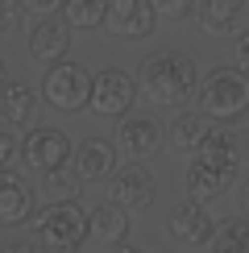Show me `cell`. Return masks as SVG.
Listing matches in <instances>:
<instances>
[{
    "label": "cell",
    "mask_w": 249,
    "mask_h": 253,
    "mask_svg": "<svg viewBox=\"0 0 249 253\" xmlns=\"http://www.w3.org/2000/svg\"><path fill=\"white\" fill-rule=\"evenodd\" d=\"M166 237L174 241L179 249H200V245H212L216 237V220L212 212L200 204V199H179V204L166 212Z\"/></svg>",
    "instance_id": "ba28073f"
},
{
    "label": "cell",
    "mask_w": 249,
    "mask_h": 253,
    "mask_svg": "<svg viewBox=\"0 0 249 253\" xmlns=\"http://www.w3.org/2000/svg\"><path fill=\"white\" fill-rule=\"evenodd\" d=\"M129 237V212L117 208L112 199H104L87 212V245H100V249H112Z\"/></svg>",
    "instance_id": "5bb4252c"
},
{
    "label": "cell",
    "mask_w": 249,
    "mask_h": 253,
    "mask_svg": "<svg viewBox=\"0 0 249 253\" xmlns=\"http://www.w3.org/2000/svg\"><path fill=\"white\" fill-rule=\"evenodd\" d=\"M241 166H245V141H241V133H237L233 125L212 129V137L200 145L191 170H187V195L200 199V204L220 199L228 187H233V178L241 174Z\"/></svg>",
    "instance_id": "6da1fadb"
},
{
    "label": "cell",
    "mask_w": 249,
    "mask_h": 253,
    "mask_svg": "<svg viewBox=\"0 0 249 253\" xmlns=\"http://www.w3.org/2000/svg\"><path fill=\"white\" fill-rule=\"evenodd\" d=\"M212 253H249V216H233L216 224Z\"/></svg>",
    "instance_id": "ffe728a7"
},
{
    "label": "cell",
    "mask_w": 249,
    "mask_h": 253,
    "mask_svg": "<svg viewBox=\"0 0 249 253\" xmlns=\"http://www.w3.org/2000/svg\"><path fill=\"white\" fill-rule=\"evenodd\" d=\"M137 87L141 96L158 108H174L183 104L191 91H200V71H195L191 54L179 50H154L137 62Z\"/></svg>",
    "instance_id": "7a4b0ae2"
},
{
    "label": "cell",
    "mask_w": 249,
    "mask_h": 253,
    "mask_svg": "<svg viewBox=\"0 0 249 253\" xmlns=\"http://www.w3.org/2000/svg\"><path fill=\"white\" fill-rule=\"evenodd\" d=\"M195 100H200V112H208L212 121L233 125L249 112V75L237 67H212L200 79Z\"/></svg>",
    "instance_id": "3957f363"
},
{
    "label": "cell",
    "mask_w": 249,
    "mask_h": 253,
    "mask_svg": "<svg viewBox=\"0 0 249 253\" xmlns=\"http://www.w3.org/2000/svg\"><path fill=\"white\" fill-rule=\"evenodd\" d=\"M154 25H158V13H154L150 0H108V34L117 38H150Z\"/></svg>",
    "instance_id": "7c38bea8"
},
{
    "label": "cell",
    "mask_w": 249,
    "mask_h": 253,
    "mask_svg": "<svg viewBox=\"0 0 249 253\" xmlns=\"http://www.w3.org/2000/svg\"><path fill=\"white\" fill-rule=\"evenodd\" d=\"M71 50V25L62 17H38V25L29 29V58L50 67V62H62Z\"/></svg>",
    "instance_id": "4fadbf2b"
},
{
    "label": "cell",
    "mask_w": 249,
    "mask_h": 253,
    "mask_svg": "<svg viewBox=\"0 0 249 253\" xmlns=\"http://www.w3.org/2000/svg\"><path fill=\"white\" fill-rule=\"evenodd\" d=\"M237 208H241V216H249V174L237 183Z\"/></svg>",
    "instance_id": "4316f807"
},
{
    "label": "cell",
    "mask_w": 249,
    "mask_h": 253,
    "mask_svg": "<svg viewBox=\"0 0 249 253\" xmlns=\"http://www.w3.org/2000/svg\"><path fill=\"white\" fill-rule=\"evenodd\" d=\"M34 241L50 253H75L83 241H87V216L75 199H58V204H46L34 216Z\"/></svg>",
    "instance_id": "277c9868"
},
{
    "label": "cell",
    "mask_w": 249,
    "mask_h": 253,
    "mask_svg": "<svg viewBox=\"0 0 249 253\" xmlns=\"http://www.w3.org/2000/svg\"><path fill=\"white\" fill-rule=\"evenodd\" d=\"M208 137H212V117L208 112H179L166 129V141L174 145V154H200Z\"/></svg>",
    "instance_id": "e0dca14e"
},
{
    "label": "cell",
    "mask_w": 249,
    "mask_h": 253,
    "mask_svg": "<svg viewBox=\"0 0 249 253\" xmlns=\"http://www.w3.org/2000/svg\"><path fill=\"white\" fill-rule=\"evenodd\" d=\"M108 199L124 212H145V208L158 199V183L150 178V170L137 162L129 166H117V170L108 174Z\"/></svg>",
    "instance_id": "9c48e42d"
},
{
    "label": "cell",
    "mask_w": 249,
    "mask_h": 253,
    "mask_svg": "<svg viewBox=\"0 0 249 253\" xmlns=\"http://www.w3.org/2000/svg\"><path fill=\"white\" fill-rule=\"evenodd\" d=\"M117 170V150H112L108 137H83L75 150V174L83 183H96V178H108Z\"/></svg>",
    "instance_id": "2e32d148"
},
{
    "label": "cell",
    "mask_w": 249,
    "mask_h": 253,
    "mask_svg": "<svg viewBox=\"0 0 249 253\" xmlns=\"http://www.w3.org/2000/svg\"><path fill=\"white\" fill-rule=\"evenodd\" d=\"M91 71L83 62H50L42 67V83H38V96L58 112H83V104H91Z\"/></svg>",
    "instance_id": "5b68a950"
},
{
    "label": "cell",
    "mask_w": 249,
    "mask_h": 253,
    "mask_svg": "<svg viewBox=\"0 0 249 253\" xmlns=\"http://www.w3.org/2000/svg\"><path fill=\"white\" fill-rule=\"evenodd\" d=\"M58 17L67 21L71 29L91 34V29H104V25H108V0H67Z\"/></svg>",
    "instance_id": "d6986e66"
},
{
    "label": "cell",
    "mask_w": 249,
    "mask_h": 253,
    "mask_svg": "<svg viewBox=\"0 0 249 253\" xmlns=\"http://www.w3.org/2000/svg\"><path fill=\"white\" fill-rule=\"evenodd\" d=\"M195 21L208 38H237L249 25V0H200Z\"/></svg>",
    "instance_id": "30bf717a"
},
{
    "label": "cell",
    "mask_w": 249,
    "mask_h": 253,
    "mask_svg": "<svg viewBox=\"0 0 249 253\" xmlns=\"http://www.w3.org/2000/svg\"><path fill=\"white\" fill-rule=\"evenodd\" d=\"M17 158H21V141L8 133V125H4V121H0V170H8Z\"/></svg>",
    "instance_id": "603a6c76"
},
{
    "label": "cell",
    "mask_w": 249,
    "mask_h": 253,
    "mask_svg": "<svg viewBox=\"0 0 249 253\" xmlns=\"http://www.w3.org/2000/svg\"><path fill=\"white\" fill-rule=\"evenodd\" d=\"M154 13L158 17H170V21H187L195 17V8H200V0H150Z\"/></svg>",
    "instance_id": "7402d4cb"
},
{
    "label": "cell",
    "mask_w": 249,
    "mask_h": 253,
    "mask_svg": "<svg viewBox=\"0 0 249 253\" xmlns=\"http://www.w3.org/2000/svg\"><path fill=\"white\" fill-rule=\"evenodd\" d=\"M34 100H38V91L29 87V83L8 79L4 91H0V121L13 125V129H25V125L34 121Z\"/></svg>",
    "instance_id": "ac0fdd59"
},
{
    "label": "cell",
    "mask_w": 249,
    "mask_h": 253,
    "mask_svg": "<svg viewBox=\"0 0 249 253\" xmlns=\"http://www.w3.org/2000/svg\"><path fill=\"white\" fill-rule=\"evenodd\" d=\"M117 145L133 158V162L150 158V154L162 145L158 121H154V117H121V125H117Z\"/></svg>",
    "instance_id": "9a60e30c"
},
{
    "label": "cell",
    "mask_w": 249,
    "mask_h": 253,
    "mask_svg": "<svg viewBox=\"0 0 249 253\" xmlns=\"http://www.w3.org/2000/svg\"><path fill=\"white\" fill-rule=\"evenodd\" d=\"M4 83H8V67H4V58H0V91H4Z\"/></svg>",
    "instance_id": "f546056e"
},
{
    "label": "cell",
    "mask_w": 249,
    "mask_h": 253,
    "mask_svg": "<svg viewBox=\"0 0 249 253\" xmlns=\"http://www.w3.org/2000/svg\"><path fill=\"white\" fill-rule=\"evenodd\" d=\"M137 79L129 75V71H121V67H104L96 71V79H91V104L87 108L96 112V117L104 121H117L124 117V112L133 108V100H137Z\"/></svg>",
    "instance_id": "52a82bcc"
},
{
    "label": "cell",
    "mask_w": 249,
    "mask_h": 253,
    "mask_svg": "<svg viewBox=\"0 0 249 253\" xmlns=\"http://www.w3.org/2000/svg\"><path fill=\"white\" fill-rule=\"evenodd\" d=\"M108 253H150V249H141V245H133V241H121V245H112Z\"/></svg>",
    "instance_id": "f1b7e54d"
},
{
    "label": "cell",
    "mask_w": 249,
    "mask_h": 253,
    "mask_svg": "<svg viewBox=\"0 0 249 253\" xmlns=\"http://www.w3.org/2000/svg\"><path fill=\"white\" fill-rule=\"evenodd\" d=\"M62 4H67V0H25V13H34V17H54V13H62Z\"/></svg>",
    "instance_id": "484cf974"
},
{
    "label": "cell",
    "mask_w": 249,
    "mask_h": 253,
    "mask_svg": "<svg viewBox=\"0 0 249 253\" xmlns=\"http://www.w3.org/2000/svg\"><path fill=\"white\" fill-rule=\"evenodd\" d=\"M21 13H25V0H0V29H13Z\"/></svg>",
    "instance_id": "cb8c5ba5"
},
{
    "label": "cell",
    "mask_w": 249,
    "mask_h": 253,
    "mask_svg": "<svg viewBox=\"0 0 249 253\" xmlns=\"http://www.w3.org/2000/svg\"><path fill=\"white\" fill-rule=\"evenodd\" d=\"M83 187V178L75 170H50V174H42V187H38V195L46 199V204H58V199H75V191Z\"/></svg>",
    "instance_id": "44dd1931"
},
{
    "label": "cell",
    "mask_w": 249,
    "mask_h": 253,
    "mask_svg": "<svg viewBox=\"0 0 249 253\" xmlns=\"http://www.w3.org/2000/svg\"><path fill=\"white\" fill-rule=\"evenodd\" d=\"M34 199H38V191L13 166L0 170V228H17L25 220H34Z\"/></svg>",
    "instance_id": "8fae6325"
},
{
    "label": "cell",
    "mask_w": 249,
    "mask_h": 253,
    "mask_svg": "<svg viewBox=\"0 0 249 253\" xmlns=\"http://www.w3.org/2000/svg\"><path fill=\"white\" fill-rule=\"evenodd\" d=\"M233 67L249 75V29H241V34H237V42H233Z\"/></svg>",
    "instance_id": "d4e9b609"
},
{
    "label": "cell",
    "mask_w": 249,
    "mask_h": 253,
    "mask_svg": "<svg viewBox=\"0 0 249 253\" xmlns=\"http://www.w3.org/2000/svg\"><path fill=\"white\" fill-rule=\"evenodd\" d=\"M4 253H50V249H42L38 241H17V245H4Z\"/></svg>",
    "instance_id": "83f0119b"
},
{
    "label": "cell",
    "mask_w": 249,
    "mask_h": 253,
    "mask_svg": "<svg viewBox=\"0 0 249 253\" xmlns=\"http://www.w3.org/2000/svg\"><path fill=\"white\" fill-rule=\"evenodd\" d=\"M75 158V145H71L67 129H50V125H34L25 137H21V166L34 174H50L62 170V166Z\"/></svg>",
    "instance_id": "8992f818"
}]
</instances>
